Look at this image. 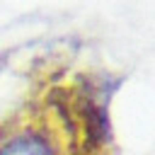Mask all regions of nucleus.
<instances>
[{"instance_id":"nucleus-1","label":"nucleus","mask_w":155,"mask_h":155,"mask_svg":"<svg viewBox=\"0 0 155 155\" xmlns=\"http://www.w3.org/2000/svg\"><path fill=\"white\" fill-rule=\"evenodd\" d=\"M0 155H109V138L87 94L56 82L0 119Z\"/></svg>"}]
</instances>
